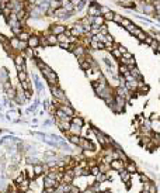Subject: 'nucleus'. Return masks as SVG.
Listing matches in <instances>:
<instances>
[{
  "instance_id": "obj_31",
  "label": "nucleus",
  "mask_w": 160,
  "mask_h": 193,
  "mask_svg": "<svg viewBox=\"0 0 160 193\" xmlns=\"http://www.w3.org/2000/svg\"><path fill=\"white\" fill-rule=\"evenodd\" d=\"M17 78H18V82H24V80H28V75H27L25 70H23V72H18L17 73Z\"/></svg>"
},
{
  "instance_id": "obj_6",
  "label": "nucleus",
  "mask_w": 160,
  "mask_h": 193,
  "mask_svg": "<svg viewBox=\"0 0 160 193\" xmlns=\"http://www.w3.org/2000/svg\"><path fill=\"white\" fill-rule=\"evenodd\" d=\"M110 165H111V169L115 171V172H121V171L125 169V162H124V161H121L120 158H117V159H112Z\"/></svg>"
},
{
  "instance_id": "obj_19",
  "label": "nucleus",
  "mask_w": 160,
  "mask_h": 193,
  "mask_svg": "<svg viewBox=\"0 0 160 193\" xmlns=\"http://www.w3.org/2000/svg\"><path fill=\"white\" fill-rule=\"evenodd\" d=\"M135 38H136V41H139V42H145L147 38V33L145 30H139L136 33V35H135Z\"/></svg>"
},
{
  "instance_id": "obj_4",
  "label": "nucleus",
  "mask_w": 160,
  "mask_h": 193,
  "mask_svg": "<svg viewBox=\"0 0 160 193\" xmlns=\"http://www.w3.org/2000/svg\"><path fill=\"white\" fill-rule=\"evenodd\" d=\"M100 4L96 3V2H93V3L89 6V9H87V16H91V17H96V16H103L101 14V10H100Z\"/></svg>"
},
{
  "instance_id": "obj_39",
  "label": "nucleus",
  "mask_w": 160,
  "mask_h": 193,
  "mask_svg": "<svg viewBox=\"0 0 160 193\" xmlns=\"http://www.w3.org/2000/svg\"><path fill=\"white\" fill-rule=\"evenodd\" d=\"M139 179H140V182H142V183H146V182H149V180H150V178L147 176L146 173H140V175H139Z\"/></svg>"
},
{
  "instance_id": "obj_7",
  "label": "nucleus",
  "mask_w": 160,
  "mask_h": 193,
  "mask_svg": "<svg viewBox=\"0 0 160 193\" xmlns=\"http://www.w3.org/2000/svg\"><path fill=\"white\" fill-rule=\"evenodd\" d=\"M27 44H28V47L32 48V50L41 47V44H40V34H31L30 40L27 41Z\"/></svg>"
},
{
  "instance_id": "obj_30",
  "label": "nucleus",
  "mask_w": 160,
  "mask_h": 193,
  "mask_svg": "<svg viewBox=\"0 0 160 193\" xmlns=\"http://www.w3.org/2000/svg\"><path fill=\"white\" fill-rule=\"evenodd\" d=\"M73 172H74V176L76 178H82L83 176V168L80 167V165H76L73 168Z\"/></svg>"
},
{
  "instance_id": "obj_5",
  "label": "nucleus",
  "mask_w": 160,
  "mask_h": 193,
  "mask_svg": "<svg viewBox=\"0 0 160 193\" xmlns=\"http://www.w3.org/2000/svg\"><path fill=\"white\" fill-rule=\"evenodd\" d=\"M45 79H47V83L49 85V86H55V85H59V80H58V75L56 72H53V70H51L49 73H47L45 75Z\"/></svg>"
},
{
  "instance_id": "obj_11",
  "label": "nucleus",
  "mask_w": 160,
  "mask_h": 193,
  "mask_svg": "<svg viewBox=\"0 0 160 193\" xmlns=\"http://www.w3.org/2000/svg\"><path fill=\"white\" fill-rule=\"evenodd\" d=\"M70 121H66V120H56V126L58 128H59L60 131H63V133H66V131L70 130Z\"/></svg>"
},
{
  "instance_id": "obj_37",
  "label": "nucleus",
  "mask_w": 160,
  "mask_h": 193,
  "mask_svg": "<svg viewBox=\"0 0 160 193\" xmlns=\"http://www.w3.org/2000/svg\"><path fill=\"white\" fill-rule=\"evenodd\" d=\"M131 23H132V21H131L129 18H127V17H124V20L121 21V24H120V26H121V27H124V28H127V27L129 26Z\"/></svg>"
},
{
  "instance_id": "obj_20",
  "label": "nucleus",
  "mask_w": 160,
  "mask_h": 193,
  "mask_svg": "<svg viewBox=\"0 0 160 193\" xmlns=\"http://www.w3.org/2000/svg\"><path fill=\"white\" fill-rule=\"evenodd\" d=\"M129 73H131V75H132V76L135 78L136 80H139V82H140V80H143V78H142V73H140V70L138 69L136 66L132 68V69H129Z\"/></svg>"
},
{
  "instance_id": "obj_28",
  "label": "nucleus",
  "mask_w": 160,
  "mask_h": 193,
  "mask_svg": "<svg viewBox=\"0 0 160 193\" xmlns=\"http://www.w3.org/2000/svg\"><path fill=\"white\" fill-rule=\"evenodd\" d=\"M69 133L74 134V135H80V133H82V127H80V126H74V124H70Z\"/></svg>"
},
{
  "instance_id": "obj_25",
  "label": "nucleus",
  "mask_w": 160,
  "mask_h": 193,
  "mask_svg": "<svg viewBox=\"0 0 160 193\" xmlns=\"http://www.w3.org/2000/svg\"><path fill=\"white\" fill-rule=\"evenodd\" d=\"M98 168H100V172L103 173H108L111 171V165L107 162H100L98 163Z\"/></svg>"
},
{
  "instance_id": "obj_14",
  "label": "nucleus",
  "mask_w": 160,
  "mask_h": 193,
  "mask_svg": "<svg viewBox=\"0 0 160 193\" xmlns=\"http://www.w3.org/2000/svg\"><path fill=\"white\" fill-rule=\"evenodd\" d=\"M125 171H128L131 175H133V173L138 172V165L133 162V161H128V162L125 163Z\"/></svg>"
},
{
  "instance_id": "obj_24",
  "label": "nucleus",
  "mask_w": 160,
  "mask_h": 193,
  "mask_svg": "<svg viewBox=\"0 0 160 193\" xmlns=\"http://www.w3.org/2000/svg\"><path fill=\"white\" fill-rule=\"evenodd\" d=\"M127 73H129V68H128L127 65H124V63H118V75L125 76Z\"/></svg>"
},
{
  "instance_id": "obj_49",
  "label": "nucleus",
  "mask_w": 160,
  "mask_h": 193,
  "mask_svg": "<svg viewBox=\"0 0 160 193\" xmlns=\"http://www.w3.org/2000/svg\"><path fill=\"white\" fill-rule=\"evenodd\" d=\"M42 193H48V192H47V189H44V190H42Z\"/></svg>"
},
{
  "instance_id": "obj_18",
  "label": "nucleus",
  "mask_w": 160,
  "mask_h": 193,
  "mask_svg": "<svg viewBox=\"0 0 160 193\" xmlns=\"http://www.w3.org/2000/svg\"><path fill=\"white\" fill-rule=\"evenodd\" d=\"M94 180H96L97 183H100V185H103L104 182H107V180H108V175H107V173L100 172L98 175H96V176H94Z\"/></svg>"
},
{
  "instance_id": "obj_27",
  "label": "nucleus",
  "mask_w": 160,
  "mask_h": 193,
  "mask_svg": "<svg viewBox=\"0 0 160 193\" xmlns=\"http://www.w3.org/2000/svg\"><path fill=\"white\" fill-rule=\"evenodd\" d=\"M93 24L97 27H101L105 24V20L103 18V16H96V17H93Z\"/></svg>"
},
{
  "instance_id": "obj_44",
  "label": "nucleus",
  "mask_w": 160,
  "mask_h": 193,
  "mask_svg": "<svg viewBox=\"0 0 160 193\" xmlns=\"http://www.w3.org/2000/svg\"><path fill=\"white\" fill-rule=\"evenodd\" d=\"M118 50H120V52L121 54H122V55H124V54H127L128 52V50H127V48H125V47H124V45H120V44H118Z\"/></svg>"
},
{
  "instance_id": "obj_8",
  "label": "nucleus",
  "mask_w": 160,
  "mask_h": 193,
  "mask_svg": "<svg viewBox=\"0 0 160 193\" xmlns=\"http://www.w3.org/2000/svg\"><path fill=\"white\" fill-rule=\"evenodd\" d=\"M74 179H76V176H74L73 169H65V172H63V180H62V182L72 185Z\"/></svg>"
},
{
  "instance_id": "obj_41",
  "label": "nucleus",
  "mask_w": 160,
  "mask_h": 193,
  "mask_svg": "<svg viewBox=\"0 0 160 193\" xmlns=\"http://www.w3.org/2000/svg\"><path fill=\"white\" fill-rule=\"evenodd\" d=\"M70 193H82V189H80L79 186H76V185L72 183V186H70Z\"/></svg>"
},
{
  "instance_id": "obj_9",
  "label": "nucleus",
  "mask_w": 160,
  "mask_h": 193,
  "mask_svg": "<svg viewBox=\"0 0 160 193\" xmlns=\"http://www.w3.org/2000/svg\"><path fill=\"white\" fill-rule=\"evenodd\" d=\"M32 171L34 173H35V176H42L44 173H47L48 171V167H45V165H42V163H35L32 167Z\"/></svg>"
},
{
  "instance_id": "obj_47",
  "label": "nucleus",
  "mask_w": 160,
  "mask_h": 193,
  "mask_svg": "<svg viewBox=\"0 0 160 193\" xmlns=\"http://www.w3.org/2000/svg\"><path fill=\"white\" fill-rule=\"evenodd\" d=\"M45 189H47V192H48V193H58L56 187H45Z\"/></svg>"
},
{
  "instance_id": "obj_22",
  "label": "nucleus",
  "mask_w": 160,
  "mask_h": 193,
  "mask_svg": "<svg viewBox=\"0 0 160 193\" xmlns=\"http://www.w3.org/2000/svg\"><path fill=\"white\" fill-rule=\"evenodd\" d=\"M0 11H2V16H3L4 18H9V17H10L11 14H13V10H11V9H10L9 6H7V4L0 9Z\"/></svg>"
},
{
  "instance_id": "obj_23",
  "label": "nucleus",
  "mask_w": 160,
  "mask_h": 193,
  "mask_svg": "<svg viewBox=\"0 0 160 193\" xmlns=\"http://www.w3.org/2000/svg\"><path fill=\"white\" fill-rule=\"evenodd\" d=\"M72 124H74V126H80V127H83V126H84V120H83V117H80V116H77V114H74V116L72 117Z\"/></svg>"
},
{
  "instance_id": "obj_3",
  "label": "nucleus",
  "mask_w": 160,
  "mask_h": 193,
  "mask_svg": "<svg viewBox=\"0 0 160 193\" xmlns=\"http://www.w3.org/2000/svg\"><path fill=\"white\" fill-rule=\"evenodd\" d=\"M79 148H80V150H90V151H94V150H96L94 144L91 143L89 138H86V137H80Z\"/></svg>"
},
{
  "instance_id": "obj_2",
  "label": "nucleus",
  "mask_w": 160,
  "mask_h": 193,
  "mask_svg": "<svg viewBox=\"0 0 160 193\" xmlns=\"http://www.w3.org/2000/svg\"><path fill=\"white\" fill-rule=\"evenodd\" d=\"M66 30H67V28L63 26V24L55 23V24H52V26L49 27V30H48V31H49L51 34H53V35L58 37V35H60V34H65V33H66Z\"/></svg>"
},
{
  "instance_id": "obj_35",
  "label": "nucleus",
  "mask_w": 160,
  "mask_h": 193,
  "mask_svg": "<svg viewBox=\"0 0 160 193\" xmlns=\"http://www.w3.org/2000/svg\"><path fill=\"white\" fill-rule=\"evenodd\" d=\"M152 4H153L154 10H156V14H160V0H153Z\"/></svg>"
},
{
  "instance_id": "obj_17",
  "label": "nucleus",
  "mask_w": 160,
  "mask_h": 193,
  "mask_svg": "<svg viewBox=\"0 0 160 193\" xmlns=\"http://www.w3.org/2000/svg\"><path fill=\"white\" fill-rule=\"evenodd\" d=\"M27 178H28V176H27V172H25V171H23V172L18 173V175L14 178V185H21V183H23Z\"/></svg>"
},
{
  "instance_id": "obj_29",
  "label": "nucleus",
  "mask_w": 160,
  "mask_h": 193,
  "mask_svg": "<svg viewBox=\"0 0 160 193\" xmlns=\"http://www.w3.org/2000/svg\"><path fill=\"white\" fill-rule=\"evenodd\" d=\"M20 86H21V89L25 90V92H31V90H32V86H31L30 79H28V80H24V82H21Z\"/></svg>"
},
{
  "instance_id": "obj_40",
  "label": "nucleus",
  "mask_w": 160,
  "mask_h": 193,
  "mask_svg": "<svg viewBox=\"0 0 160 193\" xmlns=\"http://www.w3.org/2000/svg\"><path fill=\"white\" fill-rule=\"evenodd\" d=\"M159 44H160V42H157L156 40H153L152 42H150V45H149V47L152 48V50H153L154 52H157V48H159Z\"/></svg>"
},
{
  "instance_id": "obj_36",
  "label": "nucleus",
  "mask_w": 160,
  "mask_h": 193,
  "mask_svg": "<svg viewBox=\"0 0 160 193\" xmlns=\"http://www.w3.org/2000/svg\"><path fill=\"white\" fill-rule=\"evenodd\" d=\"M98 173H100V168H98V165H96V167H91V168H90V175L96 176V175H98Z\"/></svg>"
},
{
  "instance_id": "obj_38",
  "label": "nucleus",
  "mask_w": 160,
  "mask_h": 193,
  "mask_svg": "<svg viewBox=\"0 0 160 193\" xmlns=\"http://www.w3.org/2000/svg\"><path fill=\"white\" fill-rule=\"evenodd\" d=\"M124 20V17L121 16V14H118V13H115L114 14V23H117V24H121V21Z\"/></svg>"
},
{
  "instance_id": "obj_46",
  "label": "nucleus",
  "mask_w": 160,
  "mask_h": 193,
  "mask_svg": "<svg viewBox=\"0 0 160 193\" xmlns=\"http://www.w3.org/2000/svg\"><path fill=\"white\" fill-rule=\"evenodd\" d=\"M153 38L157 41V42H160V33H157V31H154V33H153Z\"/></svg>"
},
{
  "instance_id": "obj_48",
  "label": "nucleus",
  "mask_w": 160,
  "mask_h": 193,
  "mask_svg": "<svg viewBox=\"0 0 160 193\" xmlns=\"http://www.w3.org/2000/svg\"><path fill=\"white\" fill-rule=\"evenodd\" d=\"M9 117H10V119H14V120H17V119H18V114L17 113H9Z\"/></svg>"
},
{
  "instance_id": "obj_21",
  "label": "nucleus",
  "mask_w": 160,
  "mask_h": 193,
  "mask_svg": "<svg viewBox=\"0 0 160 193\" xmlns=\"http://www.w3.org/2000/svg\"><path fill=\"white\" fill-rule=\"evenodd\" d=\"M125 30H127V31H128V33H129V34H131V35H133V37H135V35H136V33H138V31H139V30H140V28H139V27H138V26H136V24H133V23H131V24H129V26H128V27H127V28H125Z\"/></svg>"
},
{
  "instance_id": "obj_33",
  "label": "nucleus",
  "mask_w": 160,
  "mask_h": 193,
  "mask_svg": "<svg viewBox=\"0 0 160 193\" xmlns=\"http://www.w3.org/2000/svg\"><path fill=\"white\" fill-rule=\"evenodd\" d=\"M58 42H59V44L69 42V35H66V33H65V34H60V35H58Z\"/></svg>"
},
{
  "instance_id": "obj_12",
  "label": "nucleus",
  "mask_w": 160,
  "mask_h": 193,
  "mask_svg": "<svg viewBox=\"0 0 160 193\" xmlns=\"http://www.w3.org/2000/svg\"><path fill=\"white\" fill-rule=\"evenodd\" d=\"M65 135L67 137V140H69V143L72 144V145L79 147V143H80V135H74V134H70L69 131H66V133H65Z\"/></svg>"
},
{
  "instance_id": "obj_34",
  "label": "nucleus",
  "mask_w": 160,
  "mask_h": 193,
  "mask_svg": "<svg viewBox=\"0 0 160 193\" xmlns=\"http://www.w3.org/2000/svg\"><path fill=\"white\" fill-rule=\"evenodd\" d=\"M114 42H115V40H114V37L110 33L104 35V44H114Z\"/></svg>"
},
{
  "instance_id": "obj_10",
  "label": "nucleus",
  "mask_w": 160,
  "mask_h": 193,
  "mask_svg": "<svg viewBox=\"0 0 160 193\" xmlns=\"http://www.w3.org/2000/svg\"><path fill=\"white\" fill-rule=\"evenodd\" d=\"M58 109L62 110V111H63L66 116H70V117H73L74 114H76V113H74V109L70 106V104H59V106H58Z\"/></svg>"
},
{
  "instance_id": "obj_13",
  "label": "nucleus",
  "mask_w": 160,
  "mask_h": 193,
  "mask_svg": "<svg viewBox=\"0 0 160 193\" xmlns=\"http://www.w3.org/2000/svg\"><path fill=\"white\" fill-rule=\"evenodd\" d=\"M44 34L47 35V40H48V44L51 45H59V42H58V37L53 35V34H51L49 31H44Z\"/></svg>"
},
{
  "instance_id": "obj_15",
  "label": "nucleus",
  "mask_w": 160,
  "mask_h": 193,
  "mask_svg": "<svg viewBox=\"0 0 160 193\" xmlns=\"http://www.w3.org/2000/svg\"><path fill=\"white\" fill-rule=\"evenodd\" d=\"M56 185H58V180L48 176L44 178V187H56Z\"/></svg>"
},
{
  "instance_id": "obj_42",
  "label": "nucleus",
  "mask_w": 160,
  "mask_h": 193,
  "mask_svg": "<svg viewBox=\"0 0 160 193\" xmlns=\"http://www.w3.org/2000/svg\"><path fill=\"white\" fill-rule=\"evenodd\" d=\"M147 192H149V193H157V186L154 185L153 182L149 185V189H147Z\"/></svg>"
},
{
  "instance_id": "obj_16",
  "label": "nucleus",
  "mask_w": 160,
  "mask_h": 193,
  "mask_svg": "<svg viewBox=\"0 0 160 193\" xmlns=\"http://www.w3.org/2000/svg\"><path fill=\"white\" fill-rule=\"evenodd\" d=\"M120 178H121V180H122L124 183H128V182H131V179H132V175H131L128 171H121L120 172Z\"/></svg>"
},
{
  "instance_id": "obj_26",
  "label": "nucleus",
  "mask_w": 160,
  "mask_h": 193,
  "mask_svg": "<svg viewBox=\"0 0 160 193\" xmlns=\"http://www.w3.org/2000/svg\"><path fill=\"white\" fill-rule=\"evenodd\" d=\"M114 11L112 10H107L105 13H103V18L105 20V23H108V21H114Z\"/></svg>"
},
{
  "instance_id": "obj_50",
  "label": "nucleus",
  "mask_w": 160,
  "mask_h": 193,
  "mask_svg": "<svg viewBox=\"0 0 160 193\" xmlns=\"http://www.w3.org/2000/svg\"><path fill=\"white\" fill-rule=\"evenodd\" d=\"M117 2H118V0H117Z\"/></svg>"
},
{
  "instance_id": "obj_43",
  "label": "nucleus",
  "mask_w": 160,
  "mask_h": 193,
  "mask_svg": "<svg viewBox=\"0 0 160 193\" xmlns=\"http://www.w3.org/2000/svg\"><path fill=\"white\" fill-rule=\"evenodd\" d=\"M100 33H101V34H104V35H105V34H108V28H107L105 24L100 27Z\"/></svg>"
},
{
  "instance_id": "obj_32",
  "label": "nucleus",
  "mask_w": 160,
  "mask_h": 193,
  "mask_svg": "<svg viewBox=\"0 0 160 193\" xmlns=\"http://www.w3.org/2000/svg\"><path fill=\"white\" fill-rule=\"evenodd\" d=\"M111 57H112V58H115V59H118V61H120L121 58H122V54L120 52V50H118V48H114V50L111 51Z\"/></svg>"
},
{
  "instance_id": "obj_1",
  "label": "nucleus",
  "mask_w": 160,
  "mask_h": 193,
  "mask_svg": "<svg viewBox=\"0 0 160 193\" xmlns=\"http://www.w3.org/2000/svg\"><path fill=\"white\" fill-rule=\"evenodd\" d=\"M125 106H127V99L115 94V96H114V103L111 104L110 107L112 109V111H115V113H122Z\"/></svg>"
},
{
  "instance_id": "obj_45",
  "label": "nucleus",
  "mask_w": 160,
  "mask_h": 193,
  "mask_svg": "<svg viewBox=\"0 0 160 193\" xmlns=\"http://www.w3.org/2000/svg\"><path fill=\"white\" fill-rule=\"evenodd\" d=\"M82 193H96V192H94V190L91 189L90 186H87L86 189H83V190H82Z\"/></svg>"
}]
</instances>
